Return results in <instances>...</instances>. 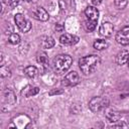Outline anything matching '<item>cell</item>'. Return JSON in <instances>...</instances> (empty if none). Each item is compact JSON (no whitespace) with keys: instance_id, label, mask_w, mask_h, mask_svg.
<instances>
[{"instance_id":"obj_25","label":"cell","mask_w":129,"mask_h":129,"mask_svg":"<svg viewBox=\"0 0 129 129\" xmlns=\"http://www.w3.org/2000/svg\"><path fill=\"white\" fill-rule=\"evenodd\" d=\"M112 127H113V128H121V127L126 128V127H127V125H126L124 122H121V123H119V124H115V125H113Z\"/></svg>"},{"instance_id":"obj_3","label":"cell","mask_w":129,"mask_h":129,"mask_svg":"<svg viewBox=\"0 0 129 129\" xmlns=\"http://www.w3.org/2000/svg\"><path fill=\"white\" fill-rule=\"evenodd\" d=\"M108 105H109V100L104 97H94L89 102V108L94 113H98L104 110L105 108H107Z\"/></svg>"},{"instance_id":"obj_11","label":"cell","mask_w":129,"mask_h":129,"mask_svg":"<svg viewBox=\"0 0 129 129\" xmlns=\"http://www.w3.org/2000/svg\"><path fill=\"white\" fill-rule=\"evenodd\" d=\"M16 102V97L13 91L11 90H6L3 94V103L6 105H13Z\"/></svg>"},{"instance_id":"obj_6","label":"cell","mask_w":129,"mask_h":129,"mask_svg":"<svg viewBox=\"0 0 129 129\" xmlns=\"http://www.w3.org/2000/svg\"><path fill=\"white\" fill-rule=\"evenodd\" d=\"M116 40L122 45L129 44V26H125L120 29L116 34Z\"/></svg>"},{"instance_id":"obj_23","label":"cell","mask_w":129,"mask_h":129,"mask_svg":"<svg viewBox=\"0 0 129 129\" xmlns=\"http://www.w3.org/2000/svg\"><path fill=\"white\" fill-rule=\"evenodd\" d=\"M19 1L20 0H2V2H5L10 7H15L16 5H18Z\"/></svg>"},{"instance_id":"obj_17","label":"cell","mask_w":129,"mask_h":129,"mask_svg":"<svg viewBox=\"0 0 129 129\" xmlns=\"http://www.w3.org/2000/svg\"><path fill=\"white\" fill-rule=\"evenodd\" d=\"M24 74H25L27 77H29V78H34V77L37 76L38 70H37V68L34 67V66H28V67H26V68L24 69Z\"/></svg>"},{"instance_id":"obj_2","label":"cell","mask_w":129,"mask_h":129,"mask_svg":"<svg viewBox=\"0 0 129 129\" xmlns=\"http://www.w3.org/2000/svg\"><path fill=\"white\" fill-rule=\"evenodd\" d=\"M73 58L69 54H58L53 59V70L57 75H63L72 66Z\"/></svg>"},{"instance_id":"obj_14","label":"cell","mask_w":129,"mask_h":129,"mask_svg":"<svg viewBox=\"0 0 129 129\" xmlns=\"http://www.w3.org/2000/svg\"><path fill=\"white\" fill-rule=\"evenodd\" d=\"M39 92V88L37 87H32V86H26L22 91H21V95L28 98L31 96H34L36 94H38Z\"/></svg>"},{"instance_id":"obj_8","label":"cell","mask_w":129,"mask_h":129,"mask_svg":"<svg viewBox=\"0 0 129 129\" xmlns=\"http://www.w3.org/2000/svg\"><path fill=\"white\" fill-rule=\"evenodd\" d=\"M59 41H60V43L66 44V45H73L79 41V37L76 35L70 34V33H64V34L60 35Z\"/></svg>"},{"instance_id":"obj_1","label":"cell","mask_w":129,"mask_h":129,"mask_svg":"<svg viewBox=\"0 0 129 129\" xmlns=\"http://www.w3.org/2000/svg\"><path fill=\"white\" fill-rule=\"evenodd\" d=\"M99 63H100V57L97 54L86 55V56L80 58V60H79V67L85 75H89V74L93 73Z\"/></svg>"},{"instance_id":"obj_20","label":"cell","mask_w":129,"mask_h":129,"mask_svg":"<svg viewBox=\"0 0 129 129\" xmlns=\"http://www.w3.org/2000/svg\"><path fill=\"white\" fill-rule=\"evenodd\" d=\"M8 41L11 44H18L20 42V36L17 33H11L8 37Z\"/></svg>"},{"instance_id":"obj_4","label":"cell","mask_w":129,"mask_h":129,"mask_svg":"<svg viewBox=\"0 0 129 129\" xmlns=\"http://www.w3.org/2000/svg\"><path fill=\"white\" fill-rule=\"evenodd\" d=\"M14 20H15V23L17 25V27L22 31V32H28L30 29H31V23L30 21H28L23 14L21 13H17L15 16H14Z\"/></svg>"},{"instance_id":"obj_22","label":"cell","mask_w":129,"mask_h":129,"mask_svg":"<svg viewBox=\"0 0 129 129\" xmlns=\"http://www.w3.org/2000/svg\"><path fill=\"white\" fill-rule=\"evenodd\" d=\"M114 3L118 9H124L128 4V0H114Z\"/></svg>"},{"instance_id":"obj_5","label":"cell","mask_w":129,"mask_h":129,"mask_svg":"<svg viewBox=\"0 0 129 129\" xmlns=\"http://www.w3.org/2000/svg\"><path fill=\"white\" fill-rule=\"evenodd\" d=\"M80 82V76L77 72H70L69 74L66 75L64 79L62 80L61 84L62 86H66V87H73V86H76L78 85Z\"/></svg>"},{"instance_id":"obj_7","label":"cell","mask_w":129,"mask_h":129,"mask_svg":"<svg viewBox=\"0 0 129 129\" xmlns=\"http://www.w3.org/2000/svg\"><path fill=\"white\" fill-rule=\"evenodd\" d=\"M113 31H114V26L110 22L102 23L99 28V33L104 37H110L113 34Z\"/></svg>"},{"instance_id":"obj_28","label":"cell","mask_w":129,"mask_h":129,"mask_svg":"<svg viewBox=\"0 0 129 129\" xmlns=\"http://www.w3.org/2000/svg\"><path fill=\"white\" fill-rule=\"evenodd\" d=\"M25 1H27V2H31V1H36V0H25Z\"/></svg>"},{"instance_id":"obj_18","label":"cell","mask_w":129,"mask_h":129,"mask_svg":"<svg viewBox=\"0 0 129 129\" xmlns=\"http://www.w3.org/2000/svg\"><path fill=\"white\" fill-rule=\"evenodd\" d=\"M107 47H108V42L104 39H98L94 42V48H96L97 50H103Z\"/></svg>"},{"instance_id":"obj_29","label":"cell","mask_w":129,"mask_h":129,"mask_svg":"<svg viewBox=\"0 0 129 129\" xmlns=\"http://www.w3.org/2000/svg\"><path fill=\"white\" fill-rule=\"evenodd\" d=\"M127 63H128V67H129V58H128V61H127Z\"/></svg>"},{"instance_id":"obj_9","label":"cell","mask_w":129,"mask_h":129,"mask_svg":"<svg viewBox=\"0 0 129 129\" xmlns=\"http://www.w3.org/2000/svg\"><path fill=\"white\" fill-rule=\"evenodd\" d=\"M85 15L87 16V19L93 20V21H98L99 17V11L96 7L94 6H88L85 9Z\"/></svg>"},{"instance_id":"obj_16","label":"cell","mask_w":129,"mask_h":129,"mask_svg":"<svg viewBox=\"0 0 129 129\" xmlns=\"http://www.w3.org/2000/svg\"><path fill=\"white\" fill-rule=\"evenodd\" d=\"M36 60H37L38 63H40L44 68H47L48 67V57H47V54L45 52H39L37 54Z\"/></svg>"},{"instance_id":"obj_30","label":"cell","mask_w":129,"mask_h":129,"mask_svg":"<svg viewBox=\"0 0 129 129\" xmlns=\"http://www.w3.org/2000/svg\"><path fill=\"white\" fill-rule=\"evenodd\" d=\"M128 122H129V118H128Z\"/></svg>"},{"instance_id":"obj_27","label":"cell","mask_w":129,"mask_h":129,"mask_svg":"<svg viewBox=\"0 0 129 129\" xmlns=\"http://www.w3.org/2000/svg\"><path fill=\"white\" fill-rule=\"evenodd\" d=\"M103 2V0H92V3L94 6H98Z\"/></svg>"},{"instance_id":"obj_21","label":"cell","mask_w":129,"mask_h":129,"mask_svg":"<svg viewBox=\"0 0 129 129\" xmlns=\"http://www.w3.org/2000/svg\"><path fill=\"white\" fill-rule=\"evenodd\" d=\"M0 75L2 78H9L11 76V71L8 67H5V66H1V69H0Z\"/></svg>"},{"instance_id":"obj_26","label":"cell","mask_w":129,"mask_h":129,"mask_svg":"<svg viewBox=\"0 0 129 129\" xmlns=\"http://www.w3.org/2000/svg\"><path fill=\"white\" fill-rule=\"evenodd\" d=\"M62 93V90H53V91H50L49 92V95L52 96V95H55V94H61Z\"/></svg>"},{"instance_id":"obj_13","label":"cell","mask_w":129,"mask_h":129,"mask_svg":"<svg viewBox=\"0 0 129 129\" xmlns=\"http://www.w3.org/2000/svg\"><path fill=\"white\" fill-rule=\"evenodd\" d=\"M54 39L51 36H42L40 39V46L45 49H49L54 45Z\"/></svg>"},{"instance_id":"obj_24","label":"cell","mask_w":129,"mask_h":129,"mask_svg":"<svg viewBox=\"0 0 129 129\" xmlns=\"http://www.w3.org/2000/svg\"><path fill=\"white\" fill-rule=\"evenodd\" d=\"M63 25H61L60 23H56L55 24V26H54V29L56 30V31H62L63 30Z\"/></svg>"},{"instance_id":"obj_12","label":"cell","mask_w":129,"mask_h":129,"mask_svg":"<svg viewBox=\"0 0 129 129\" xmlns=\"http://www.w3.org/2000/svg\"><path fill=\"white\" fill-rule=\"evenodd\" d=\"M128 58H129V50L123 49V50L118 52V54L116 56V62L119 66H122V64H124L125 62L128 61Z\"/></svg>"},{"instance_id":"obj_19","label":"cell","mask_w":129,"mask_h":129,"mask_svg":"<svg viewBox=\"0 0 129 129\" xmlns=\"http://www.w3.org/2000/svg\"><path fill=\"white\" fill-rule=\"evenodd\" d=\"M96 25H97V21H93V20L87 19V20L84 22V27H85L86 31H88V32L93 31V30L96 28Z\"/></svg>"},{"instance_id":"obj_10","label":"cell","mask_w":129,"mask_h":129,"mask_svg":"<svg viewBox=\"0 0 129 129\" xmlns=\"http://www.w3.org/2000/svg\"><path fill=\"white\" fill-rule=\"evenodd\" d=\"M33 16L35 19L40 20V21H46L49 18L48 13L46 12V10L42 7H37L34 11H33Z\"/></svg>"},{"instance_id":"obj_15","label":"cell","mask_w":129,"mask_h":129,"mask_svg":"<svg viewBox=\"0 0 129 129\" xmlns=\"http://www.w3.org/2000/svg\"><path fill=\"white\" fill-rule=\"evenodd\" d=\"M121 115L119 112H116V111H109L107 114H106V118L107 120L110 122V123H116L119 121Z\"/></svg>"}]
</instances>
